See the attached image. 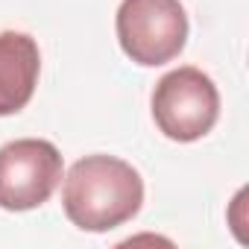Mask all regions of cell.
Masks as SVG:
<instances>
[{"mask_svg": "<svg viewBox=\"0 0 249 249\" xmlns=\"http://www.w3.org/2000/svg\"><path fill=\"white\" fill-rule=\"evenodd\" d=\"M114 27L123 53L144 68L173 62L188 41V15L179 0H123Z\"/></svg>", "mask_w": 249, "mask_h": 249, "instance_id": "cell-3", "label": "cell"}, {"mask_svg": "<svg viewBox=\"0 0 249 249\" xmlns=\"http://www.w3.org/2000/svg\"><path fill=\"white\" fill-rule=\"evenodd\" d=\"M220 117V91L199 68H176L156 82L153 120L161 135L179 144L205 138Z\"/></svg>", "mask_w": 249, "mask_h": 249, "instance_id": "cell-2", "label": "cell"}, {"mask_svg": "<svg viewBox=\"0 0 249 249\" xmlns=\"http://www.w3.org/2000/svg\"><path fill=\"white\" fill-rule=\"evenodd\" d=\"M144 205V179L123 159L85 156L62 185V208L82 231H111L129 223Z\"/></svg>", "mask_w": 249, "mask_h": 249, "instance_id": "cell-1", "label": "cell"}, {"mask_svg": "<svg viewBox=\"0 0 249 249\" xmlns=\"http://www.w3.org/2000/svg\"><path fill=\"white\" fill-rule=\"evenodd\" d=\"M65 173L62 153L44 138H18L0 147V208L33 211L44 205Z\"/></svg>", "mask_w": 249, "mask_h": 249, "instance_id": "cell-4", "label": "cell"}, {"mask_svg": "<svg viewBox=\"0 0 249 249\" xmlns=\"http://www.w3.org/2000/svg\"><path fill=\"white\" fill-rule=\"evenodd\" d=\"M41 73V53L33 36L0 33V117L18 114L36 94Z\"/></svg>", "mask_w": 249, "mask_h": 249, "instance_id": "cell-5", "label": "cell"}]
</instances>
